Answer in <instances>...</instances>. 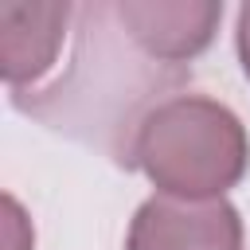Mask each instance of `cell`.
I'll return each mask as SVG.
<instances>
[{
	"label": "cell",
	"instance_id": "obj_1",
	"mask_svg": "<svg viewBox=\"0 0 250 250\" xmlns=\"http://www.w3.org/2000/svg\"><path fill=\"white\" fill-rule=\"evenodd\" d=\"M246 164L250 137L238 113L203 94L156 102L133 137V168L176 199H223Z\"/></svg>",
	"mask_w": 250,
	"mask_h": 250
},
{
	"label": "cell",
	"instance_id": "obj_2",
	"mask_svg": "<svg viewBox=\"0 0 250 250\" xmlns=\"http://www.w3.org/2000/svg\"><path fill=\"white\" fill-rule=\"evenodd\" d=\"M125 250H242V219L227 199L152 195L129 223Z\"/></svg>",
	"mask_w": 250,
	"mask_h": 250
},
{
	"label": "cell",
	"instance_id": "obj_3",
	"mask_svg": "<svg viewBox=\"0 0 250 250\" xmlns=\"http://www.w3.org/2000/svg\"><path fill=\"white\" fill-rule=\"evenodd\" d=\"M113 12L137 51L180 70L215 39L223 20V4L215 0H117Z\"/></svg>",
	"mask_w": 250,
	"mask_h": 250
},
{
	"label": "cell",
	"instance_id": "obj_4",
	"mask_svg": "<svg viewBox=\"0 0 250 250\" xmlns=\"http://www.w3.org/2000/svg\"><path fill=\"white\" fill-rule=\"evenodd\" d=\"M66 20L70 4H0V62L12 94L51 70Z\"/></svg>",
	"mask_w": 250,
	"mask_h": 250
},
{
	"label": "cell",
	"instance_id": "obj_5",
	"mask_svg": "<svg viewBox=\"0 0 250 250\" xmlns=\"http://www.w3.org/2000/svg\"><path fill=\"white\" fill-rule=\"evenodd\" d=\"M234 47H238V62L242 74L250 78V4L238 8V27H234Z\"/></svg>",
	"mask_w": 250,
	"mask_h": 250
}]
</instances>
